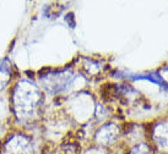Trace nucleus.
Listing matches in <instances>:
<instances>
[{
  "instance_id": "nucleus-1",
  "label": "nucleus",
  "mask_w": 168,
  "mask_h": 154,
  "mask_svg": "<svg viewBox=\"0 0 168 154\" xmlns=\"http://www.w3.org/2000/svg\"><path fill=\"white\" fill-rule=\"evenodd\" d=\"M66 21L71 23V27H74V26H75V22H74V15H72V14L68 15V17H66Z\"/></svg>"
}]
</instances>
